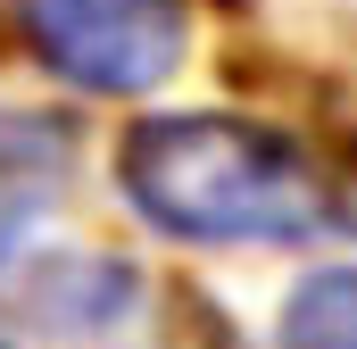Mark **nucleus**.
Instances as JSON below:
<instances>
[{
	"mask_svg": "<svg viewBox=\"0 0 357 349\" xmlns=\"http://www.w3.org/2000/svg\"><path fill=\"white\" fill-rule=\"evenodd\" d=\"M67 183V125L59 117H0V266L33 233V216Z\"/></svg>",
	"mask_w": 357,
	"mask_h": 349,
	"instance_id": "obj_3",
	"label": "nucleus"
},
{
	"mask_svg": "<svg viewBox=\"0 0 357 349\" xmlns=\"http://www.w3.org/2000/svg\"><path fill=\"white\" fill-rule=\"evenodd\" d=\"M274 349H357V266H316L282 299Z\"/></svg>",
	"mask_w": 357,
	"mask_h": 349,
	"instance_id": "obj_4",
	"label": "nucleus"
},
{
	"mask_svg": "<svg viewBox=\"0 0 357 349\" xmlns=\"http://www.w3.org/2000/svg\"><path fill=\"white\" fill-rule=\"evenodd\" d=\"M125 200L199 250H299L349 225L341 183L324 158L266 117L233 108H167L116 142Z\"/></svg>",
	"mask_w": 357,
	"mask_h": 349,
	"instance_id": "obj_1",
	"label": "nucleus"
},
{
	"mask_svg": "<svg viewBox=\"0 0 357 349\" xmlns=\"http://www.w3.org/2000/svg\"><path fill=\"white\" fill-rule=\"evenodd\" d=\"M33 59L75 91L133 100L183 67V0H17Z\"/></svg>",
	"mask_w": 357,
	"mask_h": 349,
	"instance_id": "obj_2",
	"label": "nucleus"
},
{
	"mask_svg": "<svg viewBox=\"0 0 357 349\" xmlns=\"http://www.w3.org/2000/svg\"><path fill=\"white\" fill-rule=\"evenodd\" d=\"M0 349H8V341H0Z\"/></svg>",
	"mask_w": 357,
	"mask_h": 349,
	"instance_id": "obj_5",
	"label": "nucleus"
}]
</instances>
